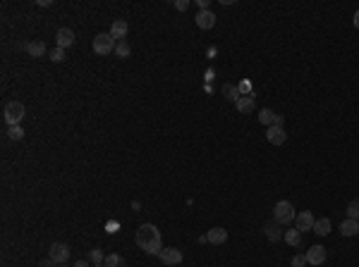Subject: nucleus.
I'll return each mask as SVG.
<instances>
[{
  "mask_svg": "<svg viewBox=\"0 0 359 267\" xmlns=\"http://www.w3.org/2000/svg\"><path fill=\"white\" fill-rule=\"evenodd\" d=\"M137 246L149 255H158L163 251V239H161V231L153 227V224H141L137 229Z\"/></svg>",
  "mask_w": 359,
  "mask_h": 267,
  "instance_id": "nucleus-1",
  "label": "nucleus"
},
{
  "mask_svg": "<svg viewBox=\"0 0 359 267\" xmlns=\"http://www.w3.org/2000/svg\"><path fill=\"white\" fill-rule=\"evenodd\" d=\"M24 105L19 103V100H10L7 105H5V112H2V120L7 127H19V122L24 120Z\"/></svg>",
  "mask_w": 359,
  "mask_h": 267,
  "instance_id": "nucleus-2",
  "label": "nucleus"
},
{
  "mask_svg": "<svg viewBox=\"0 0 359 267\" xmlns=\"http://www.w3.org/2000/svg\"><path fill=\"white\" fill-rule=\"evenodd\" d=\"M295 217H297V213H295V205H292L290 200H278L276 205H273V220L280 222L283 227L290 224Z\"/></svg>",
  "mask_w": 359,
  "mask_h": 267,
  "instance_id": "nucleus-3",
  "label": "nucleus"
},
{
  "mask_svg": "<svg viewBox=\"0 0 359 267\" xmlns=\"http://www.w3.org/2000/svg\"><path fill=\"white\" fill-rule=\"evenodd\" d=\"M118 48V41L113 39L111 34H98L94 39V53L96 55H111Z\"/></svg>",
  "mask_w": 359,
  "mask_h": 267,
  "instance_id": "nucleus-4",
  "label": "nucleus"
},
{
  "mask_svg": "<svg viewBox=\"0 0 359 267\" xmlns=\"http://www.w3.org/2000/svg\"><path fill=\"white\" fill-rule=\"evenodd\" d=\"M48 258H51L53 263H58V265H62V263H67L69 248L65 246V243H53L51 251H48Z\"/></svg>",
  "mask_w": 359,
  "mask_h": 267,
  "instance_id": "nucleus-5",
  "label": "nucleus"
},
{
  "mask_svg": "<svg viewBox=\"0 0 359 267\" xmlns=\"http://www.w3.org/2000/svg\"><path fill=\"white\" fill-rule=\"evenodd\" d=\"M326 258H328V253H326L323 246H311V248L306 251V260H309V265L321 267L323 263H326Z\"/></svg>",
  "mask_w": 359,
  "mask_h": 267,
  "instance_id": "nucleus-6",
  "label": "nucleus"
},
{
  "mask_svg": "<svg viewBox=\"0 0 359 267\" xmlns=\"http://www.w3.org/2000/svg\"><path fill=\"white\" fill-rule=\"evenodd\" d=\"M263 234H266V239L273 241V243L285 236V234H283V224H280V222H276V220H271V222H266V224H263Z\"/></svg>",
  "mask_w": 359,
  "mask_h": 267,
  "instance_id": "nucleus-7",
  "label": "nucleus"
},
{
  "mask_svg": "<svg viewBox=\"0 0 359 267\" xmlns=\"http://www.w3.org/2000/svg\"><path fill=\"white\" fill-rule=\"evenodd\" d=\"M266 138H268V143H273V146H283V143L288 141V134H285V129H283V127L273 124V127H268Z\"/></svg>",
  "mask_w": 359,
  "mask_h": 267,
  "instance_id": "nucleus-8",
  "label": "nucleus"
},
{
  "mask_svg": "<svg viewBox=\"0 0 359 267\" xmlns=\"http://www.w3.org/2000/svg\"><path fill=\"white\" fill-rule=\"evenodd\" d=\"M158 258H161L163 265H180L182 263V251L180 248H163L158 253Z\"/></svg>",
  "mask_w": 359,
  "mask_h": 267,
  "instance_id": "nucleus-9",
  "label": "nucleus"
},
{
  "mask_svg": "<svg viewBox=\"0 0 359 267\" xmlns=\"http://www.w3.org/2000/svg\"><path fill=\"white\" fill-rule=\"evenodd\" d=\"M56 43H58V48H69V45H74V31H72V29H67V27L58 29Z\"/></svg>",
  "mask_w": 359,
  "mask_h": 267,
  "instance_id": "nucleus-10",
  "label": "nucleus"
},
{
  "mask_svg": "<svg viewBox=\"0 0 359 267\" xmlns=\"http://www.w3.org/2000/svg\"><path fill=\"white\" fill-rule=\"evenodd\" d=\"M127 34H129V24H127L124 19H115L111 24V36L115 41H124L127 39Z\"/></svg>",
  "mask_w": 359,
  "mask_h": 267,
  "instance_id": "nucleus-11",
  "label": "nucleus"
},
{
  "mask_svg": "<svg viewBox=\"0 0 359 267\" xmlns=\"http://www.w3.org/2000/svg\"><path fill=\"white\" fill-rule=\"evenodd\" d=\"M295 220H297V229H299V231H311V229H314V222H316V220H314V215L309 213V210H302V213L297 215V217H295Z\"/></svg>",
  "mask_w": 359,
  "mask_h": 267,
  "instance_id": "nucleus-12",
  "label": "nucleus"
},
{
  "mask_svg": "<svg viewBox=\"0 0 359 267\" xmlns=\"http://www.w3.org/2000/svg\"><path fill=\"white\" fill-rule=\"evenodd\" d=\"M235 107L242 112V115H249V112H254L256 110V100H254V95H239V100L235 103Z\"/></svg>",
  "mask_w": 359,
  "mask_h": 267,
  "instance_id": "nucleus-13",
  "label": "nucleus"
},
{
  "mask_svg": "<svg viewBox=\"0 0 359 267\" xmlns=\"http://www.w3.org/2000/svg\"><path fill=\"white\" fill-rule=\"evenodd\" d=\"M206 241H208V243H213V246H221V243H225V241H228V231H225L223 227L208 229Z\"/></svg>",
  "mask_w": 359,
  "mask_h": 267,
  "instance_id": "nucleus-14",
  "label": "nucleus"
},
{
  "mask_svg": "<svg viewBox=\"0 0 359 267\" xmlns=\"http://www.w3.org/2000/svg\"><path fill=\"white\" fill-rule=\"evenodd\" d=\"M213 24H216V14L211 10H201L196 14V27L199 29H213Z\"/></svg>",
  "mask_w": 359,
  "mask_h": 267,
  "instance_id": "nucleus-15",
  "label": "nucleus"
},
{
  "mask_svg": "<svg viewBox=\"0 0 359 267\" xmlns=\"http://www.w3.org/2000/svg\"><path fill=\"white\" fill-rule=\"evenodd\" d=\"M340 234H343V236H357L359 234V220H350V217H347L345 222L340 224Z\"/></svg>",
  "mask_w": 359,
  "mask_h": 267,
  "instance_id": "nucleus-16",
  "label": "nucleus"
},
{
  "mask_svg": "<svg viewBox=\"0 0 359 267\" xmlns=\"http://www.w3.org/2000/svg\"><path fill=\"white\" fill-rule=\"evenodd\" d=\"M311 231H314V234H318V236H328V234H331V220H328V217H321V220H316Z\"/></svg>",
  "mask_w": 359,
  "mask_h": 267,
  "instance_id": "nucleus-17",
  "label": "nucleus"
},
{
  "mask_svg": "<svg viewBox=\"0 0 359 267\" xmlns=\"http://www.w3.org/2000/svg\"><path fill=\"white\" fill-rule=\"evenodd\" d=\"M24 48H27V53L31 55V57H41V55L46 53V43H43V41H31Z\"/></svg>",
  "mask_w": 359,
  "mask_h": 267,
  "instance_id": "nucleus-18",
  "label": "nucleus"
},
{
  "mask_svg": "<svg viewBox=\"0 0 359 267\" xmlns=\"http://www.w3.org/2000/svg\"><path fill=\"white\" fill-rule=\"evenodd\" d=\"M223 95H225V100H228V103H237V100H239V89H237V86H233V84H225V86H223Z\"/></svg>",
  "mask_w": 359,
  "mask_h": 267,
  "instance_id": "nucleus-19",
  "label": "nucleus"
},
{
  "mask_svg": "<svg viewBox=\"0 0 359 267\" xmlns=\"http://www.w3.org/2000/svg\"><path fill=\"white\" fill-rule=\"evenodd\" d=\"M283 239H285L288 246H299V243H302V231H299V229H288Z\"/></svg>",
  "mask_w": 359,
  "mask_h": 267,
  "instance_id": "nucleus-20",
  "label": "nucleus"
},
{
  "mask_svg": "<svg viewBox=\"0 0 359 267\" xmlns=\"http://www.w3.org/2000/svg\"><path fill=\"white\" fill-rule=\"evenodd\" d=\"M259 122H261L263 127H273V122H276V112H273L271 107H263L261 112H259Z\"/></svg>",
  "mask_w": 359,
  "mask_h": 267,
  "instance_id": "nucleus-21",
  "label": "nucleus"
},
{
  "mask_svg": "<svg viewBox=\"0 0 359 267\" xmlns=\"http://www.w3.org/2000/svg\"><path fill=\"white\" fill-rule=\"evenodd\" d=\"M103 265H106V267H127V263H124V258H122V255L111 253V255H106Z\"/></svg>",
  "mask_w": 359,
  "mask_h": 267,
  "instance_id": "nucleus-22",
  "label": "nucleus"
},
{
  "mask_svg": "<svg viewBox=\"0 0 359 267\" xmlns=\"http://www.w3.org/2000/svg\"><path fill=\"white\" fill-rule=\"evenodd\" d=\"M347 217H350V220H359V198L350 200V205H347Z\"/></svg>",
  "mask_w": 359,
  "mask_h": 267,
  "instance_id": "nucleus-23",
  "label": "nucleus"
},
{
  "mask_svg": "<svg viewBox=\"0 0 359 267\" xmlns=\"http://www.w3.org/2000/svg\"><path fill=\"white\" fill-rule=\"evenodd\" d=\"M115 55H118V57H129V43H127V41H118Z\"/></svg>",
  "mask_w": 359,
  "mask_h": 267,
  "instance_id": "nucleus-24",
  "label": "nucleus"
},
{
  "mask_svg": "<svg viewBox=\"0 0 359 267\" xmlns=\"http://www.w3.org/2000/svg\"><path fill=\"white\" fill-rule=\"evenodd\" d=\"M7 136H10L12 141H22V138H24V129H22V127H10Z\"/></svg>",
  "mask_w": 359,
  "mask_h": 267,
  "instance_id": "nucleus-25",
  "label": "nucleus"
},
{
  "mask_svg": "<svg viewBox=\"0 0 359 267\" xmlns=\"http://www.w3.org/2000/svg\"><path fill=\"white\" fill-rule=\"evenodd\" d=\"M91 260H94V265H103V260H106V255L101 248H91Z\"/></svg>",
  "mask_w": 359,
  "mask_h": 267,
  "instance_id": "nucleus-26",
  "label": "nucleus"
},
{
  "mask_svg": "<svg viewBox=\"0 0 359 267\" xmlns=\"http://www.w3.org/2000/svg\"><path fill=\"white\" fill-rule=\"evenodd\" d=\"M51 60H53V62H62V60H65V48H53V50H51Z\"/></svg>",
  "mask_w": 359,
  "mask_h": 267,
  "instance_id": "nucleus-27",
  "label": "nucleus"
},
{
  "mask_svg": "<svg viewBox=\"0 0 359 267\" xmlns=\"http://www.w3.org/2000/svg\"><path fill=\"white\" fill-rule=\"evenodd\" d=\"M306 263H309L306 255H295L292 258V267H306Z\"/></svg>",
  "mask_w": 359,
  "mask_h": 267,
  "instance_id": "nucleus-28",
  "label": "nucleus"
},
{
  "mask_svg": "<svg viewBox=\"0 0 359 267\" xmlns=\"http://www.w3.org/2000/svg\"><path fill=\"white\" fill-rule=\"evenodd\" d=\"M175 10L187 12V10H189V0H175Z\"/></svg>",
  "mask_w": 359,
  "mask_h": 267,
  "instance_id": "nucleus-29",
  "label": "nucleus"
},
{
  "mask_svg": "<svg viewBox=\"0 0 359 267\" xmlns=\"http://www.w3.org/2000/svg\"><path fill=\"white\" fill-rule=\"evenodd\" d=\"M237 89H239V93H242V95H249V89H251V86H249V81H242Z\"/></svg>",
  "mask_w": 359,
  "mask_h": 267,
  "instance_id": "nucleus-30",
  "label": "nucleus"
},
{
  "mask_svg": "<svg viewBox=\"0 0 359 267\" xmlns=\"http://www.w3.org/2000/svg\"><path fill=\"white\" fill-rule=\"evenodd\" d=\"M36 5H39V7H51V5H53V2H51V0H39V2H36Z\"/></svg>",
  "mask_w": 359,
  "mask_h": 267,
  "instance_id": "nucleus-31",
  "label": "nucleus"
},
{
  "mask_svg": "<svg viewBox=\"0 0 359 267\" xmlns=\"http://www.w3.org/2000/svg\"><path fill=\"white\" fill-rule=\"evenodd\" d=\"M72 267H89V263H86V260H77Z\"/></svg>",
  "mask_w": 359,
  "mask_h": 267,
  "instance_id": "nucleus-32",
  "label": "nucleus"
},
{
  "mask_svg": "<svg viewBox=\"0 0 359 267\" xmlns=\"http://www.w3.org/2000/svg\"><path fill=\"white\" fill-rule=\"evenodd\" d=\"M51 265H53V260H51V258H48V260H43V263H41V267H51Z\"/></svg>",
  "mask_w": 359,
  "mask_h": 267,
  "instance_id": "nucleus-33",
  "label": "nucleus"
},
{
  "mask_svg": "<svg viewBox=\"0 0 359 267\" xmlns=\"http://www.w3.org/2000/svg\"><path fill=\"white\" fill-rule=\"evenodd\" d=\"M355 27L359 29V10H357V12H355Z\"/></svg>",
  "mask_w": 359,
  "mask_h": 267,
  "instance_id": "nucleus-34",
  "label": "nucleus"
},
{
  "mask_svg": "<svg viewBox=\"0 0 359 267\" xmlns=\"http://www.w3.org/2000/svg\"><path fill=\"white\" fill-rule=\"evenodd\" d=\"M58 267H67V265H65V263H62V265H58Z\"/></svg>",
  "mask_w": 359,
  "mask_h": 267,
  "instance_id": "nucleus-35",
  "label": "nucleus"
},
{
  "mask_svg": "<svg viewBox=\"0 0 359 267\" xmlns=\"http://www.w3.org/2000/svg\"><path fill=\"white\" fill-rule=\"evenodd\" d=\"M94 267H106V265H94Z\"/></svg>",
  "mask_w": 359,
  "mask_h": 267,
  "instance_id": "nucleus-36",
  "label": "nucleus"
}]
</instances>
